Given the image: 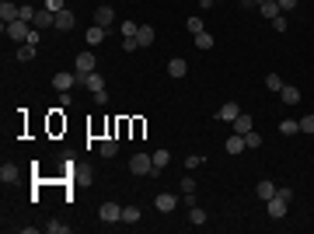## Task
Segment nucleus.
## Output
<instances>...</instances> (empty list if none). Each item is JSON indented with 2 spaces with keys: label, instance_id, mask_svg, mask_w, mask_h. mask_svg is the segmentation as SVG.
<instances>
[{
  "label": "nucleus",
  "instance_id": "nucleus-1",
  "mask_svg": "<svg viewBox=\"0 0 314 234\" xmlns=\"http://www.w3.org/2000/svg\"><path fill=\"white\" fill-rule=\"evenodd\" d=\"M290 199H294V193H290V189H276L273 199H265V210H269V217H273V220L286 217V206H290Z\"/></svg>",
  "mask_w": 314,
  "mask_h": 234
},
{
  "label": "nucleus",
  "instance_id": "nucleus-2",
  "mask_svg": "<svg viewBox=\"0 0 314 234\" xmlns=\"http://www.w3.org/2000/svg\"><path fill=\"white\" fill-rule=\"evenodd\" d=\"M4 32H7V39L14 42H28V35H32V21H11V25H4Z\"/></svg>",
  "mask_w": 314,
  "mask_h": 234
},
{
  "label": "nucleus",
  "instance_id": "nucleus-3",
  "mask_svg": "<svg viewBox=\"0 0 314 234\" xmlns=\"http://www.w3.org/2000/svg\"><path fill=\"white\" fill-rule=\"evenodd\" d=\"M129 172L133 175H154V154H133L129 157Z\"/></svg>",
  "mask_w": 314,
  "mask_h": 234
},
{
  "label": "nucleus",
  "instance_id": "nucleus-4",
  "mask_svg": "<svg viewBox=\"0 0 314 234\" xmlns=\"http://www.w3.org/2000/svg\"><path fill=\"white\" fill-rule=\"evenodd\" d=\"M74 74H77V77H84V74H95V56H91V49H87V53H80V56L74 59Z\"/></svg>",
  "mask_w": 314,
  "mask_h": 234
},
{
  "label": "nucleus",
  "instance_id": "nucleus-5",
  "mask_svg": "<svg viewBox=\"0 0 314 234\" xmlns=\"http://www.w3.org/2000/svg\"><path fill=\"white\" fill-rule=\"evenodd\" d=\"M98 217L105 224H119V220H122V206H119V203H101Z\"/></svg>",
  "mask_w": 314,
  "mask_h": 234
},
{
  "label": "nucleus",
  "instance_id": "nucleus-6",
  "mask_svg": "<svg viewBox=\"0 0 314 234\" xmlns=\"http://www.w3.org/2000/svg\"><path fill=\"white\" fill-rule=\"evenodd\" d=\"M154 206L161 210V214H175V206H178V196H175V193H157Z\"/></svg>",
  "mask_w": 314,
  "mask_h": 234
},
{
  "label": "nucleus",
  "instance_id": "nucleus-7",
  "mask_svg": "<svg viewBox=\"0 0 314 234\" xmlns=\"http://www.w3.org/2000/svg\"><path fill=\"white\" fill-rule=\"evenodd\" d=\"M95 25H98V28H112V25H116V11H112L108 4H101L98 11H95Z\"/></svg>",
  "mask_w": 314,
  "mask_h": 234
},
{
  "label": "nucleus",
  "instance_id": "nucleus-8",
  "mask_svg": "<svg viewBox=\"0 0 314 234\" xmlns=\"http://www.w3.org/2000/svg\"><path fill=\"white\" fill-rule=\"evenodd\" d=\"M74 84H80V80H77V74H66V70H59L56 77H53V88H56L59 95H63V91H70Z\"/></svg>",
  "mask_w": 314,
  "mask_h": 234
},
{
  "label": "nucleus",
  "instance_id": "nucleus-9",
  "mask_svg": "<svg viewBox=\"0 0 314 234\" xmlns=\"http://www.w3.org/2000/svg\"><path fill=\"white\" fill-rule=\"evenodd\" d=\"M74 25H77L74 11H66V7H63V11H56V25H53V28H59V32H70Z\"/></svg>",
  "mask_w": 314,
  "mask_h": 234
},
{
  "label": "nucleus",
  "instance_id": "nucleus-10",
  "mask_svg": "<svg viewBox=\"0 0 314 234\" xmlns=\"http://www.w3.org/2000/svg\"><path fill=\"white\" fill-rule=\"evenodd\" d=\"M237 116H241V105H237V101H227V105L216 109V119H223V122H234Z\"/></svg>",
  "mask_w": 314,
  "mask_h": 234
},
{
  "label": "nucleus",
  "instance_id": "nucleus-11",
  "mask_svg": "<svg viewBox=\"0 0 314 234\" xmlns=\"http://www.w3.org/2000/svg\"><path fill=\"white\" fill-rule=\"evenodd\" d=\"M77 80L91 91V95H95V91H105V77H101V74H84V77H77Z\"/></svg>",
  "mask_w": 314,
  "mask_h": 234
},
{
  "label": "nucleus",
  "instance_id": "nucleus-12",
  "mask_svg": "<svg viewBox=\"0 0 314 234\" xmlns=\"http://www.w3.org/2000/svg\"><path fill=\"white\" fill-rule=\"evenodd\" d=\"M18 14H21V7L14 4V0H7V4H0V21L4 25H11V21H18Z\"/></svg>",
  "mask_w": 314,
  "mask_h": 234
},
{
  "label": "nucleus",
  "instance_id": "nucleus-13",
  "mask_svg": "<svg viewBox=\"0 0 314 234\" xmlns=\"http://www.w3.org/2000/svg\"><path fill=\"white\" fill-rule=\"evenodd\" d=\"M168 74H171V77H185V74H189V63H185V59H182V56H171V59H168Z\"/></svg>",
  "mask_w": 314,
  "mask_h": 234
},
{
  "label": "nucleus",
  "instance_id": "nucleus-14",
  "mask_svg": "<svg viewBox=\"0 0 314 234\" xmlns=\"http://www.w3.org/2000/svg\"><path fill=\"white\" fill-rule=\"evenodd\" d=\"M279 98H283V105H300V88H294V84H283Z\"/></svg>",
  "mask_w": 314,
  "mask_h": 234
},
{
  "label": "nucleus",
  "instance_id": "nucleus-15",
  "mask_svg": "<svg viewBox=\"0 0 314 234\" xmlns=\"http://www.w3.org/2000/svg\"><path fill=\"white\" fill-rule=\"evenodd\" d=\"M0 182H4V185H7V182H18V164H14V161H4V164H0Z\"/></svg>",
  "mask_w": 314,
  "mask_h": 234
},
{
  "label": "nucleus",
  "instance_id": "nucleus-16",
  "mask_svg": "<svg viewBox=\"0 0 314 234\" xmlns=\"http://www.w3.org/2000/svg\"><path fill=\"white\" fill-rule=\"evenodd\" d=\"M231 126H234V133H241V137H244L248 130H255V122H252V116H248V112H241V116H237Z\"/></svg>",
  "mask_w": 314,
  "mask_h": 234
},
{
  "label": "nucleus",
  "instance_id": "nucleus-17",
  "mask_svg": "<svg viewBox=\"0 0 314 234\" xmlns=\"http://www.w3.org/2000/svg\"><path fill=\"white\" fill-rule=\"evenodd\" d=\"M105 35H108V28L91 25V28H87V46H91V49H95V46H101V42H105Z\"/></svg>",
  "mask_w": 314,
  "mask_h": 234
},
{
  "label": "nucleus",
  "instance_id": "nucleus-18",
  "mask_svg": "<svg viewBox=\"0 0 314 234\" xmlns=\"http://www.w3.org/2000/svg\"><path fill=\"white\" fill-rule=\"evenodd\" d=\"M192 39H196V49H199V53H210V49L216 46L210 32H199V35H192Z\"/></svg>",
  "mask_w": 314,
  "mask_h": 234
},
{
  "label": "nucleus",
  "instance_id": "nucleus-19",
  "mask_svg": "<svg viewBox=\"0 0 314 234\" xmlns=\"http://www.w3.org/2000/svg\"><path fill=\"white\" fill-rule=\"evenodd\" d=\"M223 147H227V154H231V157L241 154V151H244V137H241V133H231V140H227Z\"/></svg>",
  "mask_w": 314,
  "mask_h": 234
},
{
  "label": "nucleus",
  "instance_id": "nucleus-20",
  "mask_svg": "<svg viewBox=\"0 0 314 234\" xmlns=\"http://www.w3.org/2000/svg\"><path fill=\"white\" fill-rule=\"evenodd\" d=\"M35 25H39V28H53V25H56V14H53V11H46V7H39Z\"/></svg>",
  "mask_w": 314,
  "mask_h": 234
},
{
  "label": "nucleus",
  "instance_id": "nucleus-21",
  "mask_svg": "<svg viewBox=\"0 0 314 234\" xmlns=\"http://www.w3.org/2000/svg\"><path fill=\"white\" fill-rule=\"evenodd\" d=\"M279 133H283V137H297V133H300V119H283V122H279Z\"/></svg>",
  "mask_w": 314,
  "mask_h": 234
},
{
  "label": "nucleus",
  "instance_id": "nucleus-22",
  "mask_svg": "<svg viewBox=\"0 0 314 234\" xmlns=\"http://www.w3.org/2000/svg\"><path fill=\"white\" fill-rule=\"evenodd\" d=\"M168 161H171L168 151H154V175H161V172L168 168ZM154 175H150V178H154Z\"/></svg>",
  "mask_w": 314,
  "mask_h": 234
},
{
  "label": "nucleus",
  "instance_id": "nucleus-23",
  "mask_svg": "<svg viewBox=\"0 0 314 234\" xmlns=\"http://www.w3.org/2000/svg\"><path fill=\"white\" fill-rule=\"evenodd\" d=\"M258 11H262V18H279V14H283V11H279V4H276V0H265V4H258Z\"/></svg>",
  "mask_w": 314,
  "mask_h": 234
},
{
  "label": "nucleus",
  "instance_id": "nucleus-24",
  "mask_svg": "<svg viewBox=\"0 0 314 234\" xmlns=\"http://www.w3.org/2000/svg\"><path fill=\"white\" fill-rule=\"evenodd\" d=\"M137 42H140V49H147V46L154 42V28H150V25H140V32H137Z\"/></svg>",
  "mask_w": 314,
  "mask_h": 234
},
{
  "label": "nucleus",
  "instance_id": "nucleus-25",
  "mask_svg": "<svg viewBox=\"0 0 314 234\" xmlns=\"http://www.w3.org/2000/svg\"><path fill=\"white\" fill-rule=\"evenodd\" d=\"M255 193H258V199H273V196H276V185H273V182H269V178H262V182H258V189H255Z\"/></svg>",
  "mask_w": 314,
  "mask_h": 234
},
{
  "label": "nucleus",
  "instance_id": "nucleus-26",
  "mask_svg": "<svg viewBox=\"0 0 314 234\" xmlns=\"http://www.w3.org/2000/svg\"><path fill=\"white\" fill-rule=\"evenodd\" d=\"M119 32H122V39H137L140 25H137V21H119Z\"/></svg>",
  "mask_w": 314,
  "mask_h": 234
},
{
  "label": "nucleus",
  "instance_id": "nucleus-27",
  "mask_svg": "<svg viewBox=\"0 0 314 234\" xmlns=\"http://www.w3.org/2000/svg\"><path fill=\"white\" fill-rule=\"evenodd\" d=\"M122 224H140V206H122Z\"/></svg>",
  "mask_w": 314,
  "mask_h": 234
},
{
  "label": "nucleus",
  "instance_id": "nucleus-28",
  "mask_svg": "<svg viewBox=\"0 0 314 234\" xmlns=\"http://www.w3.org/2000/svg\"><path fill=\"white\" fill-rule=\"evenodd\" d=\"M14 56H18L21 63H28V59L35 56V46H32V42H21V49H18V53H14Z\"/></svg>",
  "mask_w": 314,
  "mask_h": 234
},
{
  "label": "nucleus",
  "instance_id": "nucleus-29",
  "mask_svg": "<svg viewBox=\"0 0 314 234\" xmlns=\"http://www.w3.org/2000/svg\"><path fill=\"white\" fill-rule=\"evenodd\" d=\"M119 140H101V157H116Z\"/></svg>",
  "mask_w": 314,
  "mask_h": 234
},
{
  "label": "nucleus",
  "instance_id": "nucleus-30",
  "mask_svg": "<svg viewBox=\"0 0 314 234\" xmlns=\"http://www.w3.org/2000/svg\"><path fill=\"white\" fill-rule=\"evenodd\" d=\"M265 88L269 91H283V77L279 74H265Z\"/></svg>",
  "mask_w": 314,
  "mask_h": 234
},
{
  "label": "nucleus",
  "instance_id": "nucleus-31",
  "mask_svg": "<svg viewBox=\"0 0 314 234\" xmlns=\"http://www.w3.org/2000/svg\"><path fill=\"white\" fill-rule=\"evenodd\" d=\"M189 220H192L196 227H203V224H206V210H199V206H192V210H189Z\"/></svg>",
  "mask_w": 314,
  "mask_h": 234
},
{
  "label": "nucleus",
  "instance_id": "nucleus-32",
  "mask_svg": "<svg viewBox=\"0 0 314 234\" xmlns=\"http://www.w3.org/2000/svg\"><path fill=\"white\" fill-rule=\"evenodd\" d=\"M46 231H49V234H66V231H70V224H59V220H49V224H46Z\"/></svg>",
  "mask_w": 314,
  "mask_h": 234
},
{
  "label": "nucleus",
  "instance_id": "nucleus-33",
  "mask_svg": "<svg viewBox=\"0 0 314 234\" xmlns=\"http://www.w3.org/2000/svg\"><path fill=\"white\" fill-rule=\"evenodd\" d=\"M178 189H182L185 196H192V193H196V178H192V175H185V178H182V185H178Z\"/></svg>",
  "mask_w": 314,
  "mask_h": 234
},
{
  "label": "nucleus",
  "instance_id": "nucleus-34",
  "mask_svg": "<svg viewBox=\"0 0 314 234\" xmlns=\"http://www.w3.org/2000/svg\"><path fill=\"white\" fill-rule=\"evenodd\" d=\"M185 28H189L192 35H199V32H206V25H203L199 18H189V21H185Z\"/></svg>",
  "mask_w": 314,
  "mask_h": 234
},
{
  "label": "nucleus",
  "instance_id": "nucleus-35",
  "mask_svg": "<svg viewBox=\"0 0 314 234\" xmlns=\"http://www.w3.org/2000/svg\"><path fill=\"white\" fill-rule=\"evenodd\" d=\"M258 143H262L258 130H248V133H244V147H258Z\"/></svg>",
  "mask_w": 314,
  "mask_h": 234
},
{
  "label": "nucleus",
  "instance_id": "nucleus-36",
  "mask_svg": "<svg viewBox=\"0 0 314 234\" xmlns=\"http://www.w3.org/2000/svg\"><path fill=\"white\" fill-rule=\"evenodd\" d=\"M300 133H311V137H314V116H304V119H300Z\"/></svg>",
  "mask_w": 314,
  "mask_h": 234
},
{
  "label": "nucleus",
  "instance_id": "nucleus-37",
  "mask_svg": "<svg viewBox=\"0 0 314 234\" xmlns=\"http://www.w3.org/2000/svg\"><path fill=\"white\" fill-rule=\"evenodd\" d=\"M199 164H203V157H199V154H192V157H185V168H189V172H192V168H199Z\"/></svg>",
  "mask_w": 314,
  "mask_h": 234
},
{
  "label": "nucleus",
  "instance_id": "nucleus-38",
  "mask_svg": "<svg viewBox=\"0 0 314 234\" xmlns=\"http://www.w3.org/2000/svg\"><path fill=\"white\" fill-rule=\"evenodd\" d=\"M122 49H126V53H137L140 42H137V39H122Z\"/></svg>",
  "mask_w": 314,
  "mask_h": 234
},
{
  "label": "nucleus",
  "instance_id": "nucleus-39",
  "mask_svg": "<svg viewBox=\"0 0 314 234\" xmlns=\"http://www.w3.org/2000/svg\"><path fill=\"white\" fill-rule=\"evenodd\" d=\"M273 28H276V32H286V14H279V18H273Z\"/></svg>",
  "mask_w": 314,
  "mask_h": 234
},
{
  "label": "nucleus",
  "instance_id": "nucleus-40",
  "mask_svg": "<svg viewBox=\"0 0 314 234\" xmlns=\"http://www.w3.org/2000/svg\"><path fill=\"white\" fill-rule=\"evenodd\" d=\"M276 4H279V11H283V14H286V11H294V7H297V0H276Z\"/></svg>",
  "mask_w": 314,
  "mask_h": 234
},
{
  "label": "nucleus",
  "instance_id": "nucleus-41",
  "mask_svg": "<svg viewBox=\"0 0 314 234\" xmlns=\"http://www.w3.org/2000/svg\"><path fill=\"white\" fill-rule=\"evenodd\" d=\"M95 105H108V91H95Z\"/></svg>",
  "mask_w": 314,
  "mask_h": 234
},
{
  "label": "nucleus",
  "instance_id": "nucleus-42",
  "mask_svg": "<svg viewBox=\"0 0 314 234\" xmlns=\"http://www.w3.org/2000/svg\"><path fill=\"white\" fill-rule=\"evenodd\" d=\"M213 4H216V0H199V7H203V11H210Z\"/></svg>",
  "mask_w": 314,
  "mask_h": 234
},
{
  "label": "nucleus",
  "instance_id": "nucleus-43",
  "mask_svg": "<svg viewBox=\"0 0 314 234\" xmlns=\"http://www.w3.org/2000/svg\"><path fill=\"white\" fill-rule=\"evenodd\" d=\"M244 4H252V0H244Z\"/></svg>",
  "mask_w": 314,
  "mask_h": 234
},
{
  "label": "nucleus",
  "instance_id": "nucleus-44",
  "mask_svg": "<svg viewBox=\"0 0 314 234\" xmlns=\"http://www.w3.org/2000/svg\"><path fill=\"white\" fill-rule=\"evenodd\" d=\"M258 4H265V0H258Z\"/></svg>",
  "mask_w": 314,
  "mask_h": 234
}]
</instances>
